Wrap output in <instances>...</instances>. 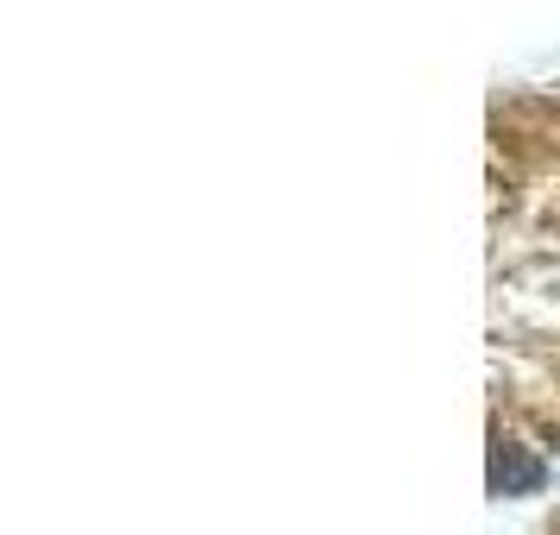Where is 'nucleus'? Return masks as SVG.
Segmentation results:
<instances>
[{"mask_svg":"<svg viewBox=\"0 0 560 535\" xmlns=\"http://www.w3.org/2000/svg\"><path fill=\"white\" fill-rule=\"evenodd\" d=\"M535 535H560V510H555V516H548V523H541Z\"/></svg>","mask_w":560,"mask_h":535,"instance_id":"obj_2","label":"nucleus"},{"mask_svg":"<svg viewBox=\"0 0 560 535\" xmlns=\"http://www.w3.org/2000/svg\"><path fill=\"white\" fill-rule=\"evenodd\" d=\"M485 429L491 485L560 454V89H510L485 114Z\"/></svg>","mask_w":560,"mask_h":535,"instance_id":"obj_1","label":"nucleus"}]
</instances>
